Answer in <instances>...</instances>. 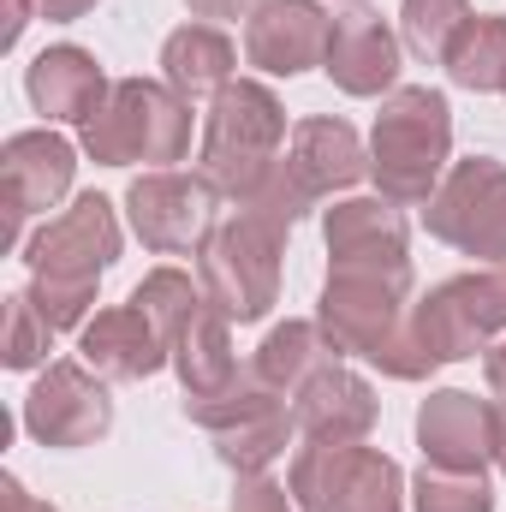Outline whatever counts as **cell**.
<instances>
[{"label": "cell", "instance_id": "obj_1", "mask_svg": "<svg viewBox=\"0 0 506 512\" xmlns=\"http://www.w3.org/2000/svg\"><path fill=\"white\" fill-rule=\"evenodd\" d=\"M495 334H506V262H489L477 274H459V280L435 286L423 304L405 310L399 334L370 364L387 370L393 382H423L441 364L477 358Z\"/></svg>", "mask_w": 506, "mask_h": 512}, {"label": "cell", "instance_id": "obj_2", "mask_svg": "<svg viewBox=\"0 0 506 512\" xmlns=\"http://www.w3.org/2000/svg\"><path fill=\"white\" fill-rule=\"evenodd\" d=\"M447 149H453V108L429 84H405L381 102L376 137H370V179L376 191L405 209L429 203L435 185L447 179Z\"/></svg>", "mask_w": 506, "mask_h": 512}, {"label": "cell", "instance_id": "obj_3", "mask_svg": "<svg viewBox=\"0 0 506 512\" xmlns=\"http://www.w3.org/2000/svg\"><path fill=\"white\" fill-rule=\"evenodd\" d=\"M280 143H286V108L268 84L256 78H233L203 120V179L233 197L239 209L262 191V179L280 167Z\"/></svg>", "mask_w": 506, "mask_h": 512}, {"label": "cell", "instance_id": "obj_4", "mask_svg": "<svg viewBox=\"0 0 506 512\" xmlns=\"http://www.w3.org/2000/svg\"><path fill=\"white\" fill-rule=\"evenodd\" d=\"M84 149L102 167H167L185 161L191 149V102L173 84H149V78H120L102 102V114L84 126Z\"/></svg>", "mask_w": 506, "mask_h": 512}, {"label": "cell", "instance_id": "obj_5", "mask_svg": "<svg viewBox=\"0 0 506 512\" xmlns=\"http://www.w3.org/2000/svg\"><path fill=\"white\" fill-rule=\"evenodd\" d=\"M298 512H399L405 507V471L352 441V447H334V441H304L298 459H292V477H286Z\"/></svg>", "mask_w": 506, "mask_h": 512}, {"label": "cell", "instance_id": "obj_6", "mask_svg": "<svg viewBox=\"0 0 506 512\" xmlns=\"http://www.w3.org/2000/svg\"><path fill=\"white\" fill-rule=\"evenodd\" d=\"M280 245L286 233L262 227L256 215H239L227 227L209 233L203 262H197V280L209 292V304L227 316V322H262L280 298Z\"/></svg>", "mask_w": 506, "mask_h": 512}, {"label": "cell", "instance_id": "obj_7", "mask_svg": "<svg viewBox=\"0 0 506 512\" xmlns=\"http://www.w3.org/2000/svg\"><path fill=\"white\" fill-rule=\"evenodd\" d=\"M423 227L441 245L477 256L483 268L506 262V167L489 155L453 161L447 179L435 185V197L423 203Z\"/></svg>", "mask_w": 506, "mask_h": 512}, {"label": "cell", "instance_id": "obj_8", "mask_svg": "<svg viewBox=\"0 0 506 512\" xmlns=\"http://www.w3.org/2000/svg\"><path fill=\"white\" fill-rule=\"evenodd\" d=\"M215 185L203 173H173V167H155L143 179H131L126 191V215L131 233L161 256H185L203 251L209 233H215Z\"/></svg>", "mask_w": 506, "mask_h": 512}, {"label": "cell", "instance_id": "obj_9", "mask_svg": "<svg viewBox=\"0 0 506 512\" xmlns=\"http://www.w3.org/2000/svg\"><path fill=\"white\" fill-rule=\"evenodd\" d=\"M405 280H381V274H334L322 286L316 304V328L334 346V358H376L381 346L399 334L405 322Z\"/></svg>", "mask_w": 506, "mask_h": 512}, {"label": "cell", "instance_id": "obj_10", "mask_svg": "<svg viewBox=\"0 0 506 512\" xmlns=\"http://www.w3.org/2000/svg\"><path fill=\"white\" fill-rule=\"evenodd\" d=\"M108 423H114V399L90 364H48L24 393V429L42 447H60V453L90 447L108 435Z\"/></svg>", "mask_w": 506, "mask_h": 512}, {"label": "cell", "instance_id": "obj_11", "mask_svg": "<svg viewBox=\"0 0 506 512\" xmlns=\"http://www.w3.org/2000/svg\"><path fill=\"white\" fill-rule=\"evenodd\" d=\"M120 256V221H114V203L108 197H78L66 215H54L30 245V280H78V286H96Z\"/></svg>", "mask_w": 506, "mask_h": 512}, {"label": "cell", "instance_id": "obj_12", "mask_svg": "<svg viewBox=\"0 0 506 512\" xmlns=\"http://www.w3.org/2000/svg\"><path fill=\"white\" fill-rule=\"evenodd\" d=\"M78 155L60 131H12L0 149V191H6V245H18L30 215H48L72 191Z\"/></svg>", "mask_w": 506, "mask_h": 512}, {"label": "cell", "instance_id": "obj_13", "mask_svg": "<svg viewBox=\"0 0 506 512\" xmlns=\"http://www.w3.org/2000/svg\"><path fill=\"white\" fill-rule=\"evenodd\" d=\"M322 239L334 256V274H381L411 286V256H405V221L387 197H346L328 209Z\"/></svg>", "mask_w": 506, "mask_h": 512}, {"label": "cell", "instance_id": "obj_14", "mask_svg": "<svg viewBox=\"0 0 506 512\" xmlns=\"http://www.w3.org/2000/svg\"><path fill=\"white\" fill-rule=\"evenodd\" d=\"M417 447H423V465L483 477L495 465V399H477L465 387L429 393L417 411Z\"/></svg>", "mask_w": 506, "mask_h": 512}, {"label": "cell", "instance_id": "obj_15", "mask_svg": "<svg viewBox=\"0 0 506 512\" xmlns=\"http://www.w3.org/2000/svg\"><path fill=\"white\" fill-rule=\"evenodd\" d=\"M334 18L316 0H262L245 24V54L268 78H298L328 60Z\"/></svg>", "mask_w": 506, "mask_h": 512}, {"label": "cell", "instance_id": "obj_16", "mask_svg": "<svg viewBox=\"0 0 506 512\" xmlns=\"http://www.w3.org/2000/svg\"><path fill=\"white\" fill-rule=\"evenodd\" d=\"M376 387L364 382L358 370H346L340 358H328L310 382L292 393V417H298V435L304 441H334V447H352L376 429Z\"/></svg>", "mask_w": 506, "mask_h": 512}, {"label": "cell", "instance_id": "obj_17", "mask_svg": "<svg viewBox=\"0 0 506 512\" xmlns=\"http://www.w3.org/2000/svg\"><path fill=\"white\" fill-rule=\"evenodd\" d=\"M322 72L346 90V96H393L399 84V36L387 30V18L370 6H352L334 18V36H328V60Z\"/></svg>", "mask_w": 506, "mask_h": 512}, {"label": "cell", "instance_id": "obj_18", "mask_svg": "<svg viewBox=\"0 0 506 512\" xmlns=\"http://www.w3.org/2000/svg\"><path fill=\"white\" fill-rule=\"evenodd\" d=\"M24 90H30L36 114L66 120V126L84 131L96 114H102V102H108V90H114V84L102 78V66H96V54H90V48L60 42V48H42V54L30 60Z\"/></svg>", "mask_w": 506, "mask_h": 512}, {"label": "cell", "instance_id": "obj_19", "mask_svg": "<svg viewBox=\"0 0 506 512\" xmlns=\"http://www.w3.org/2000/svg\"><path fill=\"white\" fill-rule=\"evenodd\" d=\"M286 173L298 179V191H304L310 203H322V197H334V191H352V185L370 173V155H364L358 131L346 126V120L316 114V120H298V126H292Z\"/></svg>", "mask_w": 506, "mask_h": 512}, {"label": "cell", "instance_id": "obj_20", "mask_svg": "<svg viewBox=\"0 0 506 512\" xmlns=\"http://www.w3.org/2000/svg\"><path fill=\"white\" fill-rule=\"evenodd\" d=\"M78 352H84V364H90L102 382H143V376H155L161 364H173L161 328H155L137 304L96 310V322H84Z\"/></svg>", "mask_w": 506, "mask_h": 512}, {"label": "cell", "instance_id": "obj_21", "mask_svg": "<svg viewBox=\"0 0 506 512\" xmlns=\"http://www.w3.org/2000/svg\"><path fill=\"white\" fill-rule=\"evenodd\" d=\"M233 66H239V54H233V42H227L215 24H179V30L161 42V78H167L185 102L221 96V90L233 84Z\"/></svg>", "mask_w": 506, "mask_h": 512}, {"label": "cell", "instance_id": "obj_22", "mask_svg": "<svg viewBox=\"0 0 506 512\" xmlns=\"http://www.w3.org/2000/svg\"><path fill=\"white\" fill-rule=\"evenodd\" d=\"M227 328H233V322H227L215 304H203V310L191 316V328L179 334L173 370H179V382H185V399L221 393V387L239 376V364H233V334H227Z\"/></svg>", "mask_w": 506, "mask_h": 512}, {"label": "cell", "instance_id": "obj_23", "mask_svg": "<svg viewBox=\"0 0 506 512\" xmlns=\"http://www.w3.org/2000/svg\"><path fill=\"white\" fill-rule=\"evenodd\" d=\"M328 358H334V346L322 340V328H316V322H280V328L256 346L251 370L274 387V393H298V387L310 382Z\"/></svg>", "mask_w": 506, "mask_h": 512}, {"label": "cell", "instance_id": "obj_24", "mask_svg": "<svg viewBox=\"0 0 506 512\" xmlns=\"http://www.w3.org/2000/svg\"><path fill=\"white\" fill-rule=\"evenodd\" d=\"M441 66L459 90H506V18L471 12Z\"/></svg>", "mask_w": 506, "mask_h": 512}, {"label": "cell", "instance_id": "obj_25", "mask_svg": "<svg viewBox=\"0 0 506 512\" xmlns=\"http://www.w3.org/2000/svg\"><path fill=\"white\" fill-rule=\"evenodd\" d=\"M131 304L161 328V340H167V352H173V346H179V334L191 328V316L209 304V292H203V280H191L185 268H149V274L137 280Z\"/></svg>", "mask_w": 506, "mask_h": 512}, {"label": "cell", "instance_id": "obj_26", "mask_svg": "<svg viewBox=\"0 0 506 512\" xmlns=\"http://www.w3.org/2000/svg\"><path fill=\"white\" fill-rule=\"evenodd\" d=\"M268 411H286V393H274L256 370H239L221 393L185 399V417L203 423L209 435H227V429H239V423H251V417H268Z\"/></svg>", "mask_w": 506, "mask_h": 512}, {"label": "cell", "instance_id": "obj_27", "mask_svg": "<svg viewBox=\"0 0 506 512\" xmlns=\"http://www.w3.org/2000/svg\"><path fill=\"white\" fill-rule=\"evenodd\" d=\"M292 429H298L292 411H268V417H251V423L215 435V453H221L227 471H239V477H262V471L292 447Z\"/></svg>", "mask_w": 506, "mask_h": 512}, {"label": "cell", "instance_id": "obj_28", "mask_svg": "<svg viewBox=\"0 0 506 512\" xmlns=\"http://www.w3.org/2000/svg\"><path fill=\"white\" fill-rule=\"evenodd\" d=\"M465 18H471V0H399V36L417 60H447Z\"/></svg>", "mask_w": 506, "mask_h": 512}, {"label": "cell", "instance_id": "obj_29", "mask_svg": "<svg viewBox=\"0 0 506 512\" xmlns=\"http://www.w3.org/2000/svg\"><path fill=\"white\" fill-rule=\"evenodd\" d=\"M411 507L417 512H495V495H489V477H477V471L423 465L417 483H411Z\"/></svg>", "mask_w": 506, "mask_h": 512}, {"label": "cell", "instance_id": "obj_30", "mask_svg": "<svg viewBox=\"0 0 506 512\" xmlns=\"http://www.w3.org/2000/svg\"><path fill=\"white\" fill-rule=\"evenodd\" d=\"M48 352H54V328L42 322V310L30 304V292H12L6 316H0V364L6 370H36Z\"/></svg>", "mask_w": 506, "mask_h": 512}, {"label": "cell", "instance_id": "obj_31", "mask_svg": "<svg viewBox=\"0 0 506 512\" xmlns=\"http://www.w3.org/2000/svg\"><path fill=\"white\" fill-rule=\"evenodd\" d=\"M304 209H310V197L298 191V179L286 173V161L262 179V191L245 203V215H256V221H262V227H274V233H292V227L304 221Z\"/></svg>", "mask_w": 506, "mask_h": 512}, {"label": "cell", "instance_id": "obj_32", "mask_svg": "<svg viewBox=\"0 0 506 512\" xmlns=\"http://www.w3.org/2000/svg\"><path fill=\"white\" fill-rule=\"evenodd\" d=\"M30 304L42 310V322L60 334V328H78L96 304V286H78V280H30Z\"/></svg>", "mask_w": 506, "mask_h": 512}, {"label": "cell", "instance_id": "obj_33", "mask_svg": "<svg viewBox=\"0 0 506 512\" xmlns=\"http://www.w3.org/2000/svg\"><path fill=\"white\" fill-rule=\"evenodd\" d=\"M233 512H298V501H292V489H280L268 477H239Z\"/></svg>", "mask_w": 506, "mask_h": 512}, {"label": "cell", "instance_id": "obj_34", "mask_svg": "<svg viewBox=\"0 0 506 512\" xmlns=\"http://www.w3.org/2000/svg\"><path fill=\"white\" fill-rule=\"evenodd\" d=\"M191 18H251L262 0H185Z\"/></svg>", "mask_w": 506, "mask_h": 512}, {"label": "cell", "instance_id": "obj_35", "mask_svg": "<svg viewBox=\"0 0 506 512\" xmlns=\"http://www.w3.org/2000/svg\"><path fill=\"white\" fill-rule=\"evenodd\" d=\"M0 512H54L48 501H36V495H24V483L18 477H6L0 483Z\"/></svg>", "mask_w": 506, "mask_h": 512}, {"label": "cell", "instance_id": "obj_36", "mask_svg": "<svg viewBox=\"0 0 506 512\" xmlns=\"http://www.w3.org/2000/svg\"><path fill=\"white\" fill-rule=\"evenodd\" d=\"M90 6H96V0H36V12H42L48 24H78Z\"/></svg>", "mask_w": 506, "mask_h": 512}, {"label": "cell", "instance_id": "obj_37", "mask_svg": "<svg viewBox=\"0 0 506 512\" xmlns=\"http://www.w3.org/2000/svg\"><path fill=\"white\" fill-rule=\"evenodd\" d=\"M483 370H489V387H495V399L506 405V340H501V346H489V358H483Z\"/></svg>", "mask_w": 506, "mask_h": 512}, {"label": "cell", "instance_id": "obj_38", "mask_svg": "<svg viewBox=\"0 0 506 512\" xmlns=\"http://www.w3.org/2000/svg\"><path fill=\"white\" fill-rule=\"evenodd\" d=\"M24 24H30V0H12V12H6V36H0V42H18Z\"/></svg>", "mask_w": 506, "mask_h": 512}, {"label": "cell", "instance_id": "obj_39", "mask_svg": "<svg viewBox=\"0 0 506 512\" xmlns=\"http://www.w3.org/2000/svg\"><path fill=\"white\" fill-rule=\"evenodd\" d=\"M495 465L506 471V405L495 399Z\"/></svg>", "mask_w": 506, "mask_h": 512}]
</instances>
